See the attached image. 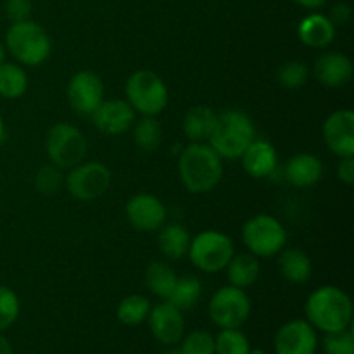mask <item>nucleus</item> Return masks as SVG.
Here are the masks:
<instances>
[{
  "instance_id": "nucleus-1",
  "label": "nucleus",
  "mask_w": 354,
  "mask_h": 354,
  "mask_svg": "<svg viewBox=\"0 0 354 354\" xmlns=\"http://www.w3.org/2000/svg\"><path fill=\"white\" fill-rule=\"evenodd\" d=\"M178 173L190 194H209L223 178V162L207 142L190 144L180 154Z\"/></svg>"
},
{
  "instance_id": "nucleus-2",
  "label": "nucleus",
  "mask_w": 354,
  "mask_h": 354,
  "mask_svg": "<svg viewBox=\"0 0 354 354\" xmlns=\"http://www.w3.org/2000/svg\"><path fill=\"white\" fill-rule=\"evenodd\" d=\"M306 318L322 332H337L349 328L353 318V303L348 294L334 286L318 287L306 301Z\"/></svg>"
},
{
  "instance_id": "nucleus-3",
  "label": "nucleus",
  "mask_w": 354,
  "mask_h": 354,
  "mask_svg": "<svg viewBox=\"0 0 354 354\" xmlns=\"http://www.w3.org/2000/svg\"><path fill=\"white\" fill-rule=\"evenodd\" d=\"M254 138L256 128L251 118L241 109H227L216 116L207 144L221 159H239Z\"/></svg>"
},
{
  "instance_id": "nucleus-4",
  "label": "nucleus",
  "mask_w": 354,
  "mask_h": 354,
  "mask_svg": "<svg viewBox=\"0 0 354 354\" xmlns=\"http://www.w3.org/2000/svg\"><path fill=\"white\" fill-rule=\"evenodd\" d=\"M3 47L21 66H40L52 52V41L47 31L35 21L12 23L6 33Z\"/></svg>"
},
{
  "instance_id": "nucleus-5",
  "label": "nucleus",
  "mask_w": 354,
  "mask_h": 354,
  "mask_svg": "<svg viewBox=\"0 0 354 354\" xmlns=\"http://www.w3.org/2000/svg\"><path fill=\"white\" fill-rule=\"evenodd\" d=\"M124 92L127 102L142 116H158L168 106V86L154 71H135L128 78Z\"/></svg>"
},
{
  "instance_id": "nucleus-6",
  "label": "nucleus",
  "mask_w": 354,
  "mask_h": 354,
  "mask_svg": "<svg viewBox=\"0 0 354 354\" xmlns=\"http://www.w3.org/2000/svg\"><path fill=\"white\" fill-rule=\"evenodd\" d=\"M187 254L197 270L204 273H218L227 268L234 258V242L223 232H201L190 241Z\"/></svg>"
},
{
  "instance_id": "nucleus-7",
  "label": "nucleus",
  "mask_w": 354,
  "mask_h": 354,
  "mask_svg": "<svg viewBox=\"0 0 354 354\" xmlns=\"http://www.w3.org/2000/svg\"><path fill=\"white\" fill-rule=\"evenodd\" d=\"M242 241L256 258H272L286 248L287 232L277 218L256 214L242 227Z\"/></svg>"
},
{
  "instance_id": "nucleus-8",
  "label": "nucleus",
  "mask_w": 354,
  "mask_h": 354,
  "mask_svg": "<svg viewBox=\"0 0 354 354\" xmlns=\"http://www.w3.org/2000/svg\"><path fill=\"white\" fill-rule=\"evenodd\" d=\"M45 149L52 165L61 169H71L85 159V135L73 124L57 123L48 130Z\"/></svg>"
},
{
  "instance_id": "nucleus-9",
  "label": "nucleus",
  "mask_w": 354,
  "mask_h": 354,
  "mask_svg": "<svg viewBox=\"0 0 354 354\" xmlns=\"http://www.w3.org/2000/svg\"><path fill=\"white\" fill-rule=\"evenodd\" d=\"M251 315V301L244 289L227 286L209 301V318L220 328H241Z\"/></svg>"
},
{
  "instance_id": "nucleus-10",
  "label": "nucleus",
  "mask_w": 354,
  "mask_h": 354,
  "mask_svg": "<svg viewBox=\"0 0 354 354\" xmlns=\"http://www.w3.org/2000/svg\"><path fill=\"white\" fill-rule=\"evenodd\" d=\"M64 183L68 192L76 201L88 203V201L99 199L107 192L111 185V171L99 161H82L75 168L69 169Z\"/></svg>"
},
{
  "instance_id": "nucleus-11",
  "label": "nucleus",
  "mask_w": 354,
  "mask_h": 354,
  "mask_svg": "<svg viewBox=\"0 0 354 354\" xmlns=\"http://www.w3.org/2000/svg\"><path fill=\"white\" fill-rule=\"evenodd\" d=\"M68 102L73 111L83 116H92L104 100V83L92 71H78L68 83Z\"/></svg>"
},
{
  "instance_id": "nucleus-12",
  "label": "nucleus",
  "mask_w": 354,
  "mask_h": 354,
  "mask_svg": "<svg viewBox=\"0 0 354 354\" xmlns=\"http://www.w3.org/2000/svg\"><path fill=\"white\" fill-rule=\"evenodd\" d=\"M277 354H315L318 349L317 328L308 320H290L275 334Z\"/></svg>"
},
{
  "instance_id": "nucleus-13",
  "label": "nucleus",
  "mask_w": 354,
  "mask_h": 354,
  "mask_svg": "<svg viewBox=\"0 0 354 354\" xmlns=\"http://www.w3.org/2000/svg\"><path fill=\"white\" fill-rule=\"evenodd\" d=\"M127 220L135 230L156 232L165 225L166 206L161 199L151 194H137L127 204Z\"/></svg>"
},
{
  "instance_id": "nucleus-14",
  "label": "nucleus",
  "mask_w": 354,
  "mask_h": 354,
  "mask_svg": "<svg viewBox=\"0 0 354 354\" xmlns=\"http://www.w3.org/2000/svg\"><path fill=\"white\" fill-rule=\"evenodd\" d=\"M322 135L327 147L339 158L354 156V114L349 109H339L325 120Z\"/></svg>"
},
{
  "instance_id": "nucleus-15",
  "label": "nucleus",
  "mask_w": 354,
  "mask_h": 354,
  "mask_svg": "<svg viewBox=\"0 0 354 354\" xmlns=\"http://www.w3.org/2000/svg\"><path fill=\"white\" fill-rule=\"evenodd\" d=\"M147 320L152 335L158 342L165 346H175L176 342L182 341L185 330L183 311L169 304L168 301L151 308Z\"/></svg>"
},
{
  "instance_id": "nucleus-16",
  "label": "nucleus",
  "mask_w": 354,
  "mask_h": 354,
  "mask_svg": "<svg viewBox=\"0 0 354 354\" xmlns=\"http://www.w3.org/2000/svg\"><path fill=\"white\" fill-rule=\"evenodd\" d=\"M92 120L97 130L109 137H116V135L127 133L133 127L135 111L127 100H102L100 106L93 111Z\"/></svg>"
},
{
  "instance_id": "nucleus-17",
  "label": "nucleus",
  "mask_w": 354,
  "mask_h": 354,
  "mask_svg": "<svg viewBox=\"0 0 354 354\" xmlns=\"http://www.w3.org/2000/svg\"><path fill=\"white\" fill-rule=\"evenodd\" d=\"M315 76L322 85L330 88L344 86L353 78L351 59L337 50L324 52L315 62Z\"/></svg>"
},
{
  "instance_id": "nucleus-18",
  "label": "nucleus",
  "mask_w": 354,
  "mask_h": 354,
  "mask_svg": "<svg viewBox=\"0 0 354 354\" xmlns=\"http://www.w3.org/2000/svg\"><path fill=\"white\" fill-rule=\"evenodd\" d=\"M241 159L245 173L258 180L272 176L279 165L275 147L265 138H254L244 151V154L241 156Z\"/></svg>"
},
{
  "instance_id": "nucleus-19",
  "label": "nucleus",
  "mask_w": 354,
  "mask_h": 354,
  "mask_svg": "<svg viewBox=\"0 0 354 354\" xmlns=\"http://www.w3.org/2000/svg\"><path fill=\"white\" fill-rule=\"evenodd\" d=\"M322 175L324 165L313 154H296L286 165V180L296 189H310L317 185Z\"/></svg>"
},
{
  "instance_id": "nucleus-20",
  "label": "nucleus",
  "mask_w": 354,
  "mask_h": 354,
  "mask_svg": "<svg viewBox=\"0 0 354 354\" xmlns=\"http://www.w3.org/2000/svg\"><path fill=\"white\" fill-rule=\"evenodd\" d=\"M297 35L299 40L306 47L311 48H325L332 44L335 37V26L328 16L320 12L308 14L303 17L297 26Z\"/></svg>"
},
{
  "instance_id": "nucleus-21",
  "label": "nucleus",
  "mask_w": 354,
  "mask_h": 354,
  "mask_svg": "<svg viewBox=\"0 0 354 354\" xmlns=\"http://www.w3.org/2000/svg\"><path fill=\"white\" fill-rule=\"evenodd\" d=\"M216 116L218 114L214 113L209 106H194L192 109L187 111V114L183 116V135H185L192 144L207 142L209 140L211 133H213Z\"/></svg>"
},
{
  "instance_id": "nucleus-22",
  "label": "nucleus",
  "mask_w": 354,
  "mask_h": 354,
  "mask_svg": "<svg viewBox=\"0 0 354 354\" xmlns=\"http://www.w3.org/2000/svg\"><path fill=\"white\" fill-rule=\"evenodd\" d=\"M279 254V268L283 279L290 283H304L310 280L313 265L306 252L297 248H289L282 249Z\"/></svg>"
},
{
  "instance_id": "nucleus-23",
  "label": "nucleus",
  "mask_w": 354,
  "mask_h": 354,
  "mask_svg": "<svg viewBox=\"0 0 354 354\" xmlns=\"http://www.w3.org/2000/svg\"><path fill=\"white\" fill-rule=\"evenodd\" d=\"M225 270H227V279L230 286L245 290L248 287L254 286L256 280L259 279L261 265L254 254L248 252V254H234Z\"/></svg>"
},
{
  "instance_id": "nucleus-24",
  "label": "nucleus",
  "mask_w": 354,
  "mask_h": 354,
  "mask_svg": "<svg viewBox=\"0 0 354 354\" xmlns=\"http://www.w3.org/2000/svg\"><path fill=\"white\" fill-rule=\"evenodd\" d=\"M159 251L166 256L171 261H176V259H182L183 256H187L190 248V234L183 225L173 223L168 225V227L159 228Z\"/></svg>"
},
{
  "instance_id": "nucleus-25",
  "label": "nucleus",
  "mask_w": 354,
  "mask_h": 354,
  "mask_svg": "<svg viewBox=\"0 0 354 354\" xmlns=\"http://www.w3.org/2000/svg\"><path fill=\"white\" fill-rule=\"evenodd\" d=\"M28 90V75L17 62L3 61L0 64V97L3 99H19Z\"/></svg>"
},
{
  "instance_id": "nucleus-26",
  "label": "nucleus",
  "mask_w": 354,
  "mask_h": 354,
  "mask_svg": "<svg viewBox=\"0 0 354 354\" xmlns=\"http://www.w3.org/2000/svg\"><path fill=\"white\" fill-rule=\"evenodd\" d=\"M176 279H178V275L168 263L154 261L145 270V286L154 296L162 297V299H168L173 287H175Z\"/></svg>"
},
{
  "instance_id": "nucleus-27",
  "label": "nucleus",
  "mask_w": 354,
  "mask_h": 354,
  "mask_svg": "<svg viewBox=\"0 0 354 354\" xmlns=\"http://www.w3.org/2000/svg\"><path fill=\"white\" fill-rule=\"evenodd\" d=\"M201 292H203V286H201L199 279L190 275L178 277L171 294H169L166 301L175 308H178L180 311H187L196 306L201 297Z\"/></svg>"
},
{
  "instance_id": "nucleus-28",
  "label": "nucleus",
  "mask_w": 354,
  "mask_h": 354,
  "mask_svg": "<svg viewBox=\"0 0 354 354\" xmlns=\"http://www.w3.org/2000/svg\"><path fill=\"white\" fill-rule=\"evenodd\" d=\"M133 140L142 151L154 152L162 142L161 123L156 116H144L133 128Z\"/></svg>"
},
{
  "instance_id": "nucleus-29",
  "label": "nucleus",
  "mask_w": 354,
  "mask_h": 354,
  "mask_svg": "<svg viewBox=\"0 0 354 354\" xmlns=\"http://www.w3.org/2000/svg\"><path fill=\"white\" fill-rule=\"evenodd\" d=\"M151 308L147 297L140 294H131L124 297L118 306V320L124 325H140L147 320Z\"/></svg>"
},
{
  "instance_id": "nucleus-30",
  "label": "nucleus",
  "mask_w": 354,
  "mask_h": 354,
  "mask_svg": "<svg viewBox=\"0 0 354 354\" xmlns=\"http://www.w3.org/2000/svg\"><path fill=\"white\" fill-rule=\"evenodd\" d=\"M251 344L239 328H221L214 339V354H249Z\"/></svg>"
},
{
  "instance_id": "nucleus-31",
  "label": "nucleus",
  "mask_w": 354,
  "mask_h": 354,
  "mask_svg": "<svg viewBox=\"0 0 354 354\" xmlns=\"http://www.w3.org/2000/svg\"><path fill=\"white\" fill-rule=\"evenodd\" d=\"M310 78V68L301 61H287L277 71V80L282 86L289 90L301 88Z\"/></svg>"
},
{
  "instance_id": "nucleus-32",
  "label": "nucleus",
  "mask_w": 354,
  "mask_h": 354,
  "mask_svg": "<svg viewBox=\"0 0 354 354\" xmlns=\"http://www.w3.org/2000/svg\"><path fill=\"white\" fill-rule=\"evenodd\" d=\"M64 185V176H62V169L57 168L55 165L44 166L38 169L35 175V187L44 196H54Z\"/></svg>"
},
{
  "instance_id": "nucleus-33",
  "label": "nucleus",
  "mask_w": 354,
  "mask_h": 354,
  "mask_svg": "<svg viewBox=\"0 0 354 354\" xmlns=\"http://www.w3.org/2000/svg\"><path fill=\"white\" fill-rule=\"evenodd\" d=\"M19 297L12 289L0 286V332L7 330L19 317Z\"/></svg>"
},
{
  "instance_id": "nucleus-34",
  "label": "nucleus",
  "mask_w": 354,
  "mask_h": 354,
  "mask_svg": "<svg viewBox=\"0 0 354 354\" xmlns=\"http://www.w3.org/2000/svg\"><path fill=\"white\" fill-rule=\"evenodd\" d=\"M325 354H354V335L349 328L337 332H327L322 341Z\"/></svg>"
},
{
  "instance_id": "nucleus-35",
  "label": "nucleus",
  "mask_w": 354,
  "mask_h": 354,
  "mask_svg": "<svg viewBox=\"0 0 354 354\" xmlns=\"http://www.w3.org/2000/svg\"><path fill=\"white\" fill-rule=\"evenodd\" d=\"M182 351L185 354H214V337L206 330H194L182 337Z\"/></svg>"
},
{
  "instance_id": "nucleus-36",
  "label": "nucleus",
  "mask_w": 354,
  "mask_h": 354,
  "mask_svg": "<svg viewBox=\"0 0 354 354\" xmlns=\"http://www.w3.org/2000/svg\"><path fill=\"white\" fill-rule=\"evenodd\" d=\"M33 3L31 0H6V16L10 23L30 19Z\"/></svg>"
},
{
  "instance_id": "nucleus-37",
  "label": "nucleus",
  "mask_w": 354,
  "mask_h": 354,
  "mask_svg": "<svg viewBox=\"0 0 354 354\" xmlns=\"http://www.w3.org/2000/svg\"><path fill=\"white\" fill-rule=\"evenodd\" d=\"M351 14H353V9L349 3L346 2H339L335 3L334 7H332L330 10V16H328V19L334 23V26H337V24H346L349 23V19H351Z\"/></svg>"
},
{
  "instance_id": "nucleus-38",
  "label": "nucleus",
  "mask_w": 354,
  "mask_h": 354,
  "mask_svg": "<svg viewBox=\"0 0 354 354\" xmlns=\"http://www.w3.org/2000/svg\"><path fill=\"white\" fill-rule=\"evenodd\" d=\"M337 176L341 182H344L346 185H353L354 182V159L353 156L349 158H341L337 165Z\"/></svg>"
},
{
  "instance_id": "nucleus-39",
  "label": "nucleus",
  "mask_w": 354,
  "mask_h": 354,
  "mask_svg": "<svg viewBox=\"0 0 354 354\" xmlns=\"http://www.w3.org/2000/svg\"><path fill=\"white\" fill-rule=\"evenodd\" d=\"M296 3H299L301 7H306V9H320L327 3V0H294Z\"/></svg>"
},
{
  "instance_id": "nucleus-40",
  "label": "nucleus",
  "mask_w": 354,
  "mask_h": 354,
  "mask_svg": "<svg viewBox=\"0 0 354 354\" xmlns=\"http://www.w3.org/2000/svg\"><path fill=\"white\" fill-rule=\"evenodd\" d=\"M0 354H14L9 339L3 337L2 332H0Z\"/></svg>"
},
{
  "instance_id": "nucleus-41",
  "label": "nucleus",
  "mask_w": 354,
  "mask_h": 354,
  "mask_svg": "<svg viewBox=\"0 0 354 354\" xmlns=\"http://www.w3.org/2000/svg\"><path fill=\"white\" fill-rule=\"evenodd\" d=\"M3 138H6V124H3V118L0 116V144H2Z\"/></svg>"
},
{
  "instance_id": "nucleus-42",
  "label": "nucleus",
  "mask_w": 354,
  "mask_h": 354,
  "mask_svg": "<svg viewBox=\"0 0 354 354\" xmlns=\"http://www.w3.org/2000/svg\"><path fill=\"white\" fill-rule=\"evenodd\" d=\"M6 55H7L6 47H3V44H0V64H2V62L6 61Z\"/></svg>"
},
{
  "instance_id": "nucleus-43",
  "label": "nucleus",
  "mask_w": 354,
  "mask_h": 354,
  "mask_svg": "<svg viewBox=\"0 0 354 354\" xmlns=\"http://www.w3.org/2000/svg\"><path fill=\"white\" fill-rule=\"evenodd\" d=\"M166 354H185V353H183L182 349H169V351Z\"/></svg>"
},
{
  "instance_id": "nucleus-44",
  "label": "nucleus",
  "mask_w": 354,
  "mask_h": 354,
  "mask_svg": "<svg viewBox=\"0 0 354 354\" xmlns=\"http://www.w3.org/2000/svg\"><path fill=\"white\" fill-rule=\"evenodd\" d=\"M249 354H265V351H263V349H251Z\"/></svg>"
}]
</instances>
